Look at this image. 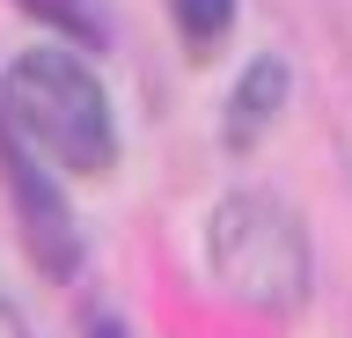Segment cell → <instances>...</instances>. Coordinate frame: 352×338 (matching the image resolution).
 I'll use <instances>...</instances> for the list:
<instances>
[{
    "label": "cell",
    "mask_w": 352,
    "mask_h": 338,
    "mask_svg": "<svg viewBox=\"0 0 352 338\" xmlns=\"http://www.w3.org/2000/svg\"><path fill=\"white\" fill-rule=\"evenodd\" d=\"M0 118L8 140L44 155L59 177H103L118 162V125H110V96L88 74L81 52L66 45H30L0 74Z\"/></svg>",
    "instance_id": "obj_1"
},
{
    "label": "cell",
    "mask_w": 352,
    "mask_h": 338,
    "mask_svg": "<svg viewBox=\"0 0 352 338\" xmlns=\"http://www.w3.org/2000/svg\"><path fill=\"white\" fill-rule=\"evenodd\" d=\"M220 287L264 316H294L308 302V228L279 191H228L206 221Z\"/></svg>",
    "instance_id": "obj_2"
},
{
    "label": "cell",
    "mask_w": 352,
    "mask_h": 338,
    "mask_svg": "<svg viewBox=\"0 0 352 338\" xmlns=\"http://www.w3.org/2000/svg\"><path fill=\"white\" fill-rule=\"evenodd\" d=\"M0 169H8V191H15V213H22V243H30L37 272L66 279V272L81 265V228L66 213L59 184L37 169V155H30L22 140H0Z\"/></svg>",
    "instance_id": "obj_3"
},
{
    "label": "cell",
    "mask_w": 352,
    "mask_h": 338,
    "mask_svg": "<svg viewBox=\"0 0 352 338\" xmlns=\"http://www.w3.org/2000/svg\"><path fill=\"white\" fill-rule=\"evenodd\" d=\"M279 103H286V67L279 59H250L242 81H235V96H228V147L242 155V147L279 118Z\"/></svg>",
    "instance_id": "obj_4"
},
{
    "label": "cell",
    "mask_w": 352,
    "mask_h": 338,
    "mask_svg": "<svg viewBox=\"0 0 352 338\" xmlns=\"http://www.w3.org/2000/svg\"><path fill=\"white\" fill-rule=\"evenodd\" d=\"M22 15H37L44 30H66V37H81V45H103V0H15Z\"/></svg>",
    "instance_id": "obj_5"
},
{
    "label": "cell",
    "mask_w": 352,
    "mask_h": 338,
    "mask_svg": "<svg viewBox=\"0 0 352 338\" xmlns=\"http://www.w3.org/2000/svg\"><path fill=\"white\" fill-rule=\"evenodd\" d=\"M169 15H176V30L206 52V45H220V30L235 23V0H169Z\"/></svg>",
    "instance_id": "obj_6"
},
{
    "label": "cell",
    "mask_w": 352,
    "mask_h": 338,
    "mask_svg": "<svg viewBox=\"0 0 352 338\" xmlns=\"http://www.w3.org/2000/svg\"><path fill=\"white\" fill-rule=\"evenodd\" d=\"M0 338H37L30 324H22V309H15V302H0Z\"/></svg>",
    "instance_id": "obj_7"
}]
</instances>
